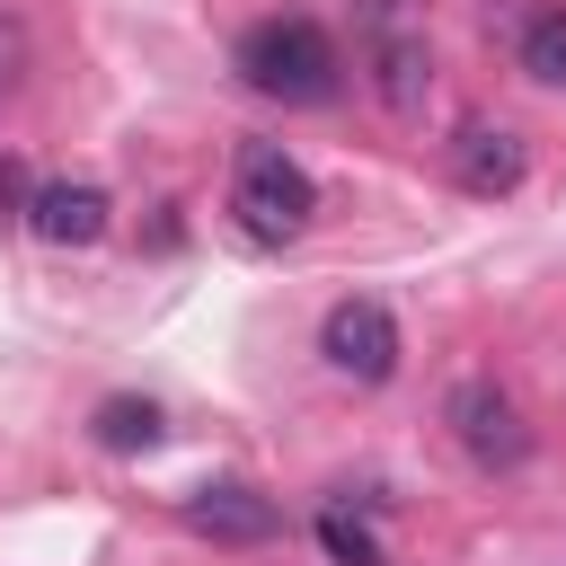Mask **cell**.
Masks as SVG:
<instances>
[{"instance_id":"1","label":"cell","mask_w":566,"mask_h":566,"mask_svg":"<svg viewBox=\"0 0 566 566\" xmlns=\"http://www.w3.org/2000/svg\"><path fill=\"white\" fill-rule=\"evenodd\" d=\"M336 44L318 18H256L239 35V80L256 97H283V106H327L336 97Z\"/></svg>"},{"instance_id":"2","label":"cell","mask_w":566,"mask_h":566,"mask_svg":"<svg viewBox=\"0 0 566 566\" xmlns=\"http://www.w3.org/2000/svg\"><path fill=\"white\" fill-rule=\"evenodd\" d=\"M230 212H239L248 239H301L310 212H318V186L283 142H248L239 168H230Z\"/></svg>"},{"instance_id":"3","label":"cell","mask_w":566,"mask_h":566,"mask_svg":"<svg viewBox=\"0 0 566 566\" xmlns=\"http://www.w3.org/2000/svg\"><path fill=\"white\" fill-rule=\"evenodd\" d=\"M442 416H451V433H460V451H469L478 469H522V460H531V424H522V407H513L495 380H460Z\"/></svg>"},{"instance_id":"4","label":"cell","mask_w":566,"mask_h":566,"mask_svg":"<svg viewBox=\"0 0 566 566\" xmlns=\"http://www.w3.org/2000/svg\"><path fill=\"white\" fill-rule=\"evenodd\" d=\"M318 354H327L345 380L380 389V380L398 371V318H389L380 301H336V310H327V327H318Z\"/></svg>"},{"instance_id":"5","label":"cell","mask_w":566,"mask_h":566,"mask_svg":"<svg viewBox=\"0 0 566 566\" xmlns=\"http://www.w3.org/2000/svg\"><path fill=\"white\" fill-rule=\"evenodd\" d=\"M106 186L97 177H53V186H35V203H27V230L44 239V248H97L106 239Z\"/></svg>"},{"instance_id":"6","label":"cell","mask_w":566,"mask_h":566,"mask_svg":"<svg viewBox=\"0 0 566 566\" xmlns=\"http://www.w3.org/2000/svg\"><path fill=\"white\" fill-rule=\"evenodd\" d=\"M186 531H203V539H221V548H256V539L283 531V513H274V495H256V486H195V495H186Z\"/></svg>"},{"instance_id":"7","label":"cell","mask_w":566,"mask_h":566,"mask_svg":"<svg viewBox=\"0 0 566 566\" xmlns=\"http://www.w3.org/2000/svg\"><path fill=\"white\" fill-rule=\"evenodd\" d=\"M451 177H460V195H513V186H522V133H504V124H460Z\"/></svg>"},{"instance_id":"8","label":"cell","mask_w":566,"mask_h":566,"mask_svg":"<svg viewBox=\"0 0 566 566\" xmlns=\"http://www.w3.org/2000/svg\"><path fill=\"white\" fill-rule=\"evenodd\" d=\"M371 88H380V106H389V115H416V106H424V88H433V53H424V35L380 27V35H371Z\"/></svg>"},{"instance_id":"9","label":"cell","mask_w":566,"mask_h":566,"mask_svg":"<svg viewBox=\"0 0 566 566\" xmlns=\"http://www.w3.org/2000/svg\"><path fill=\"white\" fill-rule=\"evenodd\" d=\"M318 548H327V566H389L380 531H371L363 513H345V504H327V513H318Z\"/></svg>"},{"instance_id":"10","label":"cell","mask_w":566,"mask_h":566,"mask_svg":"<svg viewBox=\"0 0 566 566\" xmlns=\"http://www.w3.org/2000/svg\"><path fill=\"white\" fill-rule=\"evenodd\" d=\"M522 71H531L539 88H566V9H539V18L522 27Z\"/></svg>"},{"instance_id":"11","label":"cell","mask_w":566,"mask_h":566,"mask_svg":"<svg viewBox=\"0 0 566 566\" xmlns=\"http://www.w3.org/2000/svg\"><path fill=\"white\" fill-rule=\"evenodd\" d=\"M97 442L106 451H150L159 442V407L150 398H106L97 407Z\"/></svg>"},{"instance_id":"12","label":"cell","mask_w":566,"mask_h":566,"mask_svg":"<svg viewBox=\"0 0 566 566\" xmlns=\"http://www.w3.org/2000/svg\"><path fill=\"white\" fill-rule=\"evenodd\" d=\"M27 203H35V186H27V168L0 150V230H9V221H27Z\"/></svg>"},{"instance_id":"13","label":"cell","mask_w":566,"mask_h":566,"mask_svg":"<svg viewBox=\"0 0 566 566\" xmlns=\"http://www.w3.org/2000/svg\"><path fill=\"white\" fill-rule=\"evenodd\" d=\"M9 62H18V35L0 27V88H9Z\"/></svg>"}]
</instances>
